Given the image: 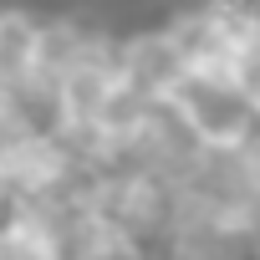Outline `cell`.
<instances>
[{
  "mask_svg": "<svg viewBox=\"0 0 260 260\" xmlns=\"http://www.w3.org/2000/svg\"><path fill=\"white\" fill-rule=\"evenodd\" d=\"M31 51H36V16L21 6L0 11V87L16 92L31 77Z\"/></svg>",
  "mask_w": 260,
  "mask_h": 260,
  "instance_id": "cell-2",
  "label": "cell"
},
{
  "mask_svg": "<svg viewBox=\"0 0 260 260\" xmlns=\"http://www.w3.org/2000/svg\"><path fill=\"white\" fill-rule=\"evenodd\" d=\"M245 6H255V11H260V0H245Z\"/></svg>",
  "mask_w": 260,
  "mask_h": 260,
  "instance_id": "cell-5",
  "label": "cell"
},
{
  "mask_svg": "<svg viewBox=\"0 0 260 260\" xmlns=\"http://www.w3.org/2000/svg\"><path fill=\"white\" fill-rule=\"evenodd\" d=\"M6 204H11V184H6V174H0V214H6Z\"/></svg>",
  "mask_w": 260,
  "mask_h": 260,
  "instance_id": "cell-4",
  "label": "cell"
},
{
  "mask_svg": "<svg viewBox=\"0 0 260 260\" xmlns=\"http://www.w3.org/2000/svg\"><path fill=\"white\" fill-rule=\"evenodd\" d=\"M245 97H250V112H255V127H260V77L250 82V92H245Z\"/></svg>",
  "mask_w": 260,
  "mask_h": 260,
  "instance_id": "cell-3",
  "label": "cell"
},
{
  "mask_svg": "<svg viewBox=\"0 0 260 260\" xmlns=\"http://www.w3.org/2000/svg\"><path fill=\"white\" fill-rule=\"evenodd\" d=\"M112 72L143 102H169L179 92V82L189 77L179 46L169 41V31H133V36L112 41Z\"/></svg>",
  "mask_w": 260,
  "mask_h": 260,
  "instance_id": "cell-1",
  "label": "cell"
}]
</instances>
